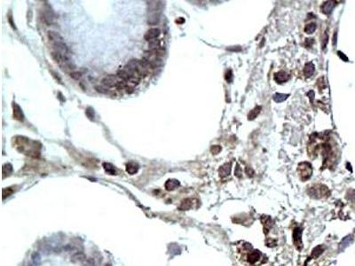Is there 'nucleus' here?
<instances>
[{
	"instance_id": "obj_29",
	"label": "nucleus",
	"mask_w": 355,
	"mask_h": 266,
	"mask_svg": "<svg viewBox=\"0 0 355 266\" xmlns=\"http://www.w3.org/2000/svg\"><path fill=\"white\" fill-rule=\"evenodd\" d=\"M242 171L241 167L239 165H237V167L235 169V176L238 177H242Z\"/></svg>"
},
{
	"instance_id": "obj_25",
	"label": "nucleus",
	"mask_w": 355,
	"mask_h": 266,
	"mask_svg": "<svg viewBox=\"0 0 355 266\" xmlns=\"http://www.w3.org/2000/svg\"><path fill=\"white\" fill-rule=\"evenodd\" d=\"M210 151H211L212 153L217 154V153H219L221 151V147H220L219 145H213V146L210 148Z\"/></svg>"
},
{
	"instance_id": "obj_18",
	"label": "nucleus",
	"mask_w": 355,
	"mask_h": 266,
	"mask_svg": "<svg viewBox=\"0 0 355 266\" xmlns=\"http://www.w3.org/2000/svg\"><path fill=\"white\" fill-rule=\"evenodd\" d=\"M262 222H263V224H264L266 232H267L269 231V229H270V228L272 227V225H273L272 220H271V218H269V217H262Z\"/></svg>"
},
{
	"instance_id": "obj_7",
	"label": "nucleus",
	"mask_w": 355,
	"mask_h": 266,
	"mask_svg": "<svg viewBox=\"0 0 355 266\" xmlns=\"http://www.w3.org/2000/svg\"><path fill=\"white\" fill-rule=\"evenodd\" d=\"M335 5H336V2H334V1H326L321 5V11L325 14H330V13L332 12L333 8L335 7Z\"/></svg>"
},
{
	"instance_id": "obj_8",
	"label": "nucleus",
	"mask_w": 355,
	"mask_h": 266,
	"mask_svg": "<svg viewBox=\"0 0 355 266\" xmlns=\"http://www.w3.org/2000/svg\"><path fill=\"white\" fill-rule=\"evenodd\" d=\"M289 79V75L288 73H286L285 71H280L277 72L274 75V80L277 83H285Z\"/></svg>"
},
{
	"instance_id": "obj_23",
	"label": "nucleus",
	"mask_w": 355,
	"mask_h": 266,
	"mask_svg": "<svg viewBox=\"0 0 355 266\" xmlns=\"http://www.w3.org/2000/svg\"><path fill=\"white\" fill-rule=\"evenodd\" d=\"M315 29H316V24L315 23H310V24H307L305 26L304 32L306 34H312V33H313L315 31Z\"/></svg>"
},
{
	"instance_id": "obj_19",
	"label": "nucleus",
	"mask_w": 355,
	"mask_h": 266,
	"mask_svg": "<svg viewBox=\"0 0 355 266\" xmlns=\"http://www.w3.org/2000/svg\"><path fill=\"white\" fill-rule=\"evenodd\" d=\"M103 168L105 169V171H106L107 174H109V175H115V174H116V169H115V167H114L111 163L104 162V163H103Z\"/></svg>"
},
{
	"instance_id": "obj_22",
	"label": "nucleus",
	"mask_w": 355,
	"mask_h": 266,
	"mask_svg": "<svg viewBox=\"0 0 355 266\" xmlns=\"http://www.w3.org/2000/svg\"><path fill=\"white\" fill-rule=\"evenodd\" d=\"M12 171H13V167H12L11 164H9V163L4 164L3 166V177H4L5 175L9 176L12 173Z\"/></svg>"
},
{
	"instance_id": "obj_11",
	"label": "nucleus",
	"mask_w": 355,
	"mask_h": 266,
	"mask_svg": "<svg viewBox=\"0 0 355 266\" xmlns=\"http://www.w3.org/2000/svg\"><path fill=\"white\" fill-rule=\"evenodd\" d=\"M230 171H231V163L227 162V163H225L224 165H222L219 168V176L221 177H226L230 174Z\"/></svg>"
},
{
	"instance_id": "obj_3",
	"label": "nucleus",
	"mask_w": 355,
	"mask_h": 266,
	"mask_svg": "<svg viewBox=\"0 0 355 266\" xmlns=\"http://www.w3.org/2000/svg\"><path fill=\"white\" fill-rule=\"evenodd\" d=\"M122 80L117 76V75H107V76H106L105 78H103V80H102V84L105 86V87H108V88H111V87H117V85L119 84V83L121 82Z\"/></svg>"
},
{
	"instance_id": "obj_31",
	"label": "nucleus",
	"mask_w": 355,
	"mask_h": 266,
	"mask_svg": "<svg viewBox=\"0 0 355 266\" xmlns=\"http://www.w3.org/2000/svg\"><path fill=\"white\" fill-rule=\"evenodd\" d=\"M105 266H112V265H111L110 264H107V265H105Z\"/></svg>"
},
{
	"instance_id": "obj_32",
	"label": "nucleus",
	"mask_w": 355,
	"mask_h": 266,
	"mask_svg": "<svg viewBox=\"0 0 355 266\" xmlns=\"http://www.w3.org/2000/svg\"><path fill=\"white\" fill-rule=\"evenodd\" d=\"M28 266H32V265H28Z\"/></svg>"
},
{
	"instance_id": "obj_2",
	"label": "nucleus",
	"mask_w": 355,
	"mask_h": 266,
	"mask_svg": "<svg viewBox=\"0 0 355 266\" xmlns=\"http://www.w3.org/2000/svg\"><path fill=\"white\" fill-rule=\"evenodd\" d=\"M308 194L311 197L319 199L323 197L324 195L327 196L328 195V188L324 186H315L313 187H311L308 190Z\"/></svg>"
},
{
	"instance_id": "obj_20",
	"label": "nucleus",
	"mask_w": 355,
	"mask_h": 266,
	"mask_svg": "<svg viewBox=\"0 0 355 266\" xmlns=\"http://www.w3.org/2000/svg\"><path fill=\"white\" fill-rule=\"evenodd\" d=\"M289 94H282V93H275L274 95V97H273V98H274V100L275 101V102H277V103H280V102H282V101H284V100H286L287 98H288V97H289Z\"/></svg>"
},
{
	"instance_id": "obj_24",
	"label": "nucleus",
	"mask_w": 355,
	"mask_h": 266,
	"mask_svg": "<svg viewBox=\"0 0 355 266\" xmlns=\"http://www.w3.org/2000/svg\"><path fill=\"white\" fill-rule=\"evenodd\" d=\"M13 190L11 187L3 189V199H5L6 197L10 196V195L13 194Z\"/></svg>"
},
{
	"instance_id": "obj_9",
	"label": "nucleus",
	"mask_w": 355,
	"mask_h": 266,
	"mask_svg": "<svg viewBox=\"0 0 355 266\" xmlns=\"http://www.w3.org/2000/svg\"><path fill=\"white\" fill-rule=\"evenodd\" d=\"M179 181L177 179H169L166 181L164 187L167 191H172L175 190L176 188H178L179 186Z\"/></svg>"
},
{
	"instance_id": "obj_28",
	"label": "nucleus",
	"mask_w": 355,
	"mask_h": 266,
	"mask_svg": "<svg viewBox=\"0 0 355 266\" xmlns=\"http://www.w3.org/2000/svg\"><path fill=\"white\" fill-rule=\"evenodd\" d=\"M328 38H329V36H328L327 33H325L324 36H323V38H322V45H323V49L326 47V45H327V42H328Z\"/></svg>"
},
{
	"instance_id": "obj_12",
	"label": "nucleus",
	"mask_w": 355,
	"mask_h": 266,
	"mask_svg": "<svg viewBox=\"0 0 355 266\" xmlns=\"http://www.w3.org/2000/svg\"><path fill=\"white\" fill-rule=\"evenodd\" d=\"M314 69H315V67H314V64H313L312 62H308V63H306L304 68V75L307 76V77L312 76L313 72H314Z\"/></svg>"
},
{
	"instance_id": "obj_1",
	"label": "nucleus",
	"mask_w": 355,
	"mask_h": 266,
	"mask_svg": "<svg viewBox=\"0 0 355 266\" xmlns=\"http://www.w3.org/2000/svg\"><path fill=\"white\" fill-rule=\"evenodd\" d=\"M298 172L300 178L305 181L306 179L310 178L312 173V165L308 162H302L298 165Z\"/></svg>"
},
{
	"instance_id": "obj_14",
	"label": "nucleus",
	"mask_w": 355,
	"mask_h": 266,
	"mask_svg": "<svg viewBox=\"0 0 355 266\" xmlns=\"http://www.w3.org/2000/svg\"><path fill=\"white\" fill-rule=\"evenodd\" d=\"M193 207V200L192 199H185L182 200L180 206H179V209L181 210H188Z\"/></svg>"
},
{
	"instance_id": "obj_15",
	"label": "nucleus",
	"mask_w": 355,
	"mask_h": 266,
	"mask_svg": "<svg viewBox=\"0 0 355 266\" xmlns=\"http://www.w3.org/2000/svg\"><path fill=\"white\" fill-rule=\"evenodd\" d=\"M260 256H261L260 252L255 250V251L251 252V253L248 256V261H249L251 264H255L256 262H257V261L259 260Z\"/></svg>"
},
{
	"instance_id": "obj_26",
	"label": "nucleus",
	"mask_w": 355,
	"mask_h": 266,
	"mask_svg": "<svg viewBox=\"0 0 355 266\" xmlns=\"http://www.w3.org/2000/svg\"><path fill=\"white\" fill-rule=\"evenodd\" d=\"M225 77H226V80H227L228 83H231L232 80H233V73H232V71H231V70H227V73H226Z\"/></svg>"
},
{
	"instance_id": "obj_21",
	"label": "nucleus",
	"mask_w": 355,
	"mask_h": 266,
	"mask_svg": "<svg viewBox=\"0 0 355 266\" xmlns=\"http://www.w3.org/2000/svg\"><path fill=\"white\" fill-rule=\"evenodd\" d=\"M32 263H33L34 266L40 265V264H41V256H40L39 253L35 252L32 255Z\"/></svg>"
},
{
	"instance_id": "obj_30",
	"label": "nucleus",
	"mask_w": 355,
	"mask_h": 266,
	"mask_svg": "<svg viewBox=\"0 0 355 266\" xmlns=\"http://www.w3.org/2000/svg\"><path fill=\"white\" fill-rule=\"evenodd\" d=\"M246 173L248 174V176H250V177L251 176V177H252L254 174L253 169H250V168H246Z\"/></svg>"
},
{
	"instance_id": "obj_6",
	"label": "nucleus",
	"mask_w": 355,
	"mask_h": 266,
	"mask_svg": "<svg viewBox=\"0 0 355 266\" xmlns=\"http://www.w3.org/2000/svg\"><path fill=\"white\" fill-rule=\"evenodd\" d=\"M13 117L20 121H22L24 120V115L23 112L21 108V107L19 105H17L16 103H13Z\"/></svg>"
},
{
	"instance_id": "obj_27",
	"label": "nucleus",
	"mask_w": 355,
	"mask_h": 266,
	"mask_svg": "<svg viewBox=\"0 0 355 266\" xmlns=\"http://www.w3.org/2000/svg\"><path fill=\"white\" fill-rule=\"evenodd\" d=\"M349 241V237H347L346 239H345L343 241L341 242V244H340V248H341V249H342V248L344 249V248H345L346 246H348V245H347V244L349 243V241Z\"/></svg>"
},
{
	"instance_id": "obj_13",
	"label": "nucleus",
	"mask_w": 355,
	"mask_h": 266,
	"mask_svg": "<svg viewBox=\"0 0 355 266\" xmlns=\"http://www.w3.org/2000/svg\"><path fill=\"white\" fill-rule=\"evenodd\" d=\"M139 167L136 162H129L126 164V171L130 175L136 174L139 171Z\"/></svg>"
},
{
	"instance_id": "obj_17",
	"label": "nucleus",
	"mask_w": 355,
	"mask_h": 266,
	"mask_svg": "<svg viewBox=\"0 0 355 266\" xmlns=\"http://www.w3.org/2000/svg\"><path fill=\"white\" fill-rule=\"evenodd\" d=\"M261 109H262V107H260V106L256 107L255 108H253V109L250 112V114H249V115H248V119H249V120H254V119L259 115V113L261 112Z\"/></svg>"
},
{
	"instance_id": "obj_4",
	"label": "nucleus",
	"mask_w": 355,
	"mask_h": 266,
	"mask_svg": "<svg viewBox=\"0 0 355 266\" xmlns=\"http://www.w3.org/2000/svg\"><path fill=\"white\" fill-rule=\"evenodd\" d=\"M302 229L300 227H297L293 231V241L296 246V247L298 250H301L302 248Z\"/></svg>"
},
{
	"instance_id": "obj_16",
	"label": "nucleus",
	"mask_w": 355,
	"mask_h": 266,
	"mask_svg": "<svg viewBox=\"0 0 355 266\" xmlns=\"http://www.w3.org/2000/svg\"><path fill=\"white\" fill-rule=\"evenodd\" d=\"M324 249H325V247H324V246H318V247H314L313 248V250H312V258H318L322 253H323V251H324Z\"/></svg>"
},
{
	"instance_id": "obj_5",
	"label": "nucleus",
	"mask_w": 355,
	"mask_h": 266,
	"mask_svg": "<svg viewBox=\"0 0 355 266\" xmlns=\"http://www.w3.org/2000/svg\"><path fill=\"white\" fill-rule=\"evenodd\" d=\"M160 34H161V31H160L159 28H151V29H149V30L145 34L144 38H145L146 40H148V41L150 42V41H152V40H154V39L158 38V37L160 36Z\"/></svg>"
},
{
	"instance_id": "obj_10",
	"label": "nucleus",
	"mask_w": 355,
	"mask_h": 266,
	"mask_svg": "<svg viewBox=\"0 0 355 266\" xmlns=\"http://www.w3.org/2000/svg\"><path fill=\"white\" fill-rule=\"evenodd\" d=\"M47 36H48L49 40L51 42V44L63 42V38H62L61 36H60V34H58L57 32H54V31H48Z\"/></svg>"
}]
</instances>
